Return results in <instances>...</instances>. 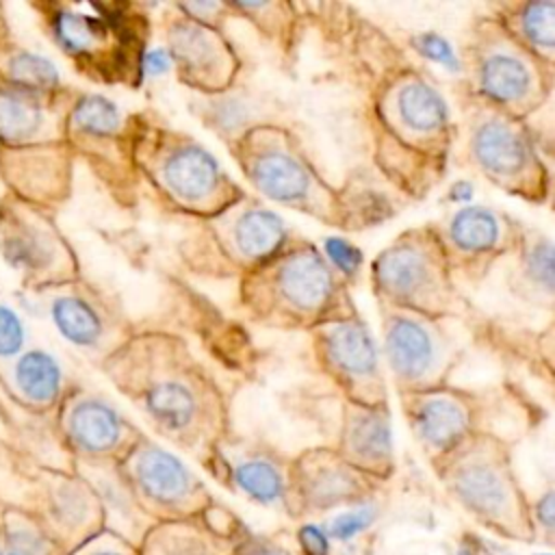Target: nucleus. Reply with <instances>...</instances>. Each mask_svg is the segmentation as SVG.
<instances>
[{
  "instance_id": "4be33fe9",
  "label": "nucleus",
  "mask_w": 555,
  "mask_h": 555,
  "mask_svg": "<svg viewBox=\"0 0 555 555\" xmlns=\"http://www.w3.org/2000/svg\"><path fill=\"white\" fill-rule=\"evenodd\" d=\"M15 379L22 392L37 403H50L61 390V369L46 351L26 353L15 369Z\"/></svg>"
},
{
  "instance_id": "a211bd4d",
  "label": "nucleus",
  "mask_w": 555,
  "mask_h": 555,
  "mask_svg": "<svg viewBox=\"0 0 555 555\" xmlns=\"http://www.w3.org/2000/svg\"><path fill=\"white\" fill-rule=\"evenodd\" d=\"M516 269L512 280L518 284L516 293L535 304L553 299V243L540 232H522L516 247Z\"/></svg>"
},
{
  "instance_id": "f3484780",
  "label": "nucleus",
  "mask_w": 555,
  "mask_h": 555,
  "mask_svg": "<svg viewBox=\"0 0 555 555\" xmlns=\"http://www.w3.org/2000/svg\"><path fill=\"white\" fill-rule=\"evenodd\" d=\"M67 427L72 440L82 451L104 453L121 442L128 425L121 414L104 399L85 397L74 403Z\"/></svg>"
},
{
  "instance_id": "f257e3e1",
  "label": "nucleus",
  "mask_w": 555,
  "mask_h": 555,
  "mask_svg": "<svg viewBox=\"0 0 555 555\" xmlns=\"http://www.w3.org/2000/svg\"><path fill=\"white\" fill-rule=\"evenodd\" d=\"M119 388L169 438L212 425L225 408L223 392L204 366L167 334L137 336L126 345Z\"/></svg>"
},
{
  "instance_id": "e433bc0d",
  "label": "nucleus",
  "mask_w": 555,
  "mask_h": 555,
  "mask_svg": "<svg viewBox=\"0 0 555 555\" xmlns=\"http://www.w3.org/2000/svg\"><path fill=\"white\" fill-rule=\"evenodd\" d=\"M258 555H282V553H278V551H262V553H258Z\"/></svg>"
},
{
  "instance_id": "a19ab883",
  "label": "nucleus",
  "mask_w": 555,
  "mask_h": 555,
  "mask_svg": "<svg viewBox=\"0 0 555 555\" xmlns=\"http://www.w3.org/2000/svg\"><path fill=\"white\" fill-rule=\"evenodd\" d=\"M0 555H2V553H0Z\"/></svg>"
},
{
  "instance_id": "7c9ffc66",
  "label": "nucleus",
  "mask_w": 555,
  "mask_h": 555,
  "mask_svg": "<svg viewBox=\"0 0 555 555\" xmlns=\"http://www.w3.org/2000/svg\"><path fill=\"white\" fill-rule=\"evenodd\" d=\"M24 327L11 308L0 306V356H11L22 347Z\"/></svg>"
},
{
  "instance_id": "393cba45",
  "label": "nucleus",
  "mask_w": 555,
  "mask_h": 555,
  "mask_svg": "<svg viewBox=\"0 0 555 555\" xmlns=\"http://www.w3.org/2000/svg\"><path fill=\"white\" fill-rule=\"evenodd\" d=\"M234 479L251 499L260 503H271L282 494V475L280 470L262 457H251L234 468Z\"/></svg>"
},
{
  "instance_id": "1a4fd4ad",
  "label": "nucleus",
  "mask_w": 555,
  "mask_h": 555,
  "mask_svg": "<svg viewBox=\"0 0 555 555\" xmlns=\"http://www.w3.org/2000/svg\"><path fill=\"white\" fill-rule=\"evenodd\" d=\"M206 225V245H193L189 254L191 267L206 273L245 275L288 243L282 217L247 195L208 217Z\"/></svg>"
},
{
  "instance_id": "bb28decb",
  "label": "nucleus",
  "mask_w": 555,
  "mask_h": 555,
  "mask_svg": "<svg viewBox=\"0 0 555 555\" xmlns=\"http://www.w3.org/2000/svg\"><path fill=\"white\" fill-rule=\"evenodd\" d=\"M323 258L336 273L343 275V280L356 278L364 262L362 251L353 243L338 236H330L323 241Z\"/></svg>"
},
{
  "instance_id": "b1692460",
  "label": "nucleus",
  "mask_w": 555,
  "mask_h": 555,
  "mask_svg": "<svg viewBox=\"0 0 555 555\" xmlns=\"http://www.w3.org/2000/svg\"><path fill=\"white\" fill-rule=\"evenodd\" d=\"M43 121L41 108L11 89H0V137L22 141L39 130Z\"/></svg>"
},
{
  "instance_id": "4c0bfd02",
  "label": "nucleus",
  "mask_w": 555,
  "mask_h": 555,
  "mask_svg": "<svg viewBox=\"0 0 555 555\" xmlns=\"http://www.w3.org/2000/svg\"><path fill=\"white\" fill-rule=\"evenodd\" d=\"M98 555H117V553H98Z\"/></svg>"
},
{
  "instance_id": "9b49d317",
  "label": "nucleus",
  "mask_w": 555,
  "mask_h": 555,
  "mask_svg": "<svg viewBox=\"0 0 555 555\" xmlns=\"http://www.w3.org/2000/svg\"><path fill=\"white\" fill-rule=\"evenodd\" d=\"M314 356L325 377L345 399L360 403L386 401L379 349L358 314L314 327Z\"/></svg>"
},
{
  "instance_id": "a878e982",
  "label": "nucleus",
  "mask_w": 555,
  "mask_h": 555,
  "mask_svg": "<svg viewBox=\"0 0 555 555\" xmlns=\"http://www.w3.org/2000/svg\"><path fill=\"white\" fill-rule=\"evenodd\" d=\"M9 76L24 89H52L59 85L56 67L33 52H17L9 61Z\"/></svg>"
},
{
  "instance_id": "5701e85b",
  "label": "nucleus",
  "mask_w": 555,
  "mask_h": 555,
  "mask_svg": "<svg viewBox=\"0 0 555 555\" xmlns=\"http://www.w3.org/2000/svg\"><path fill=\"white\" fill-rule=\"evenodd\" d=\"M72 126L91 139H111L121 130V111L102 95H85L72 111Z\"/></svg>"
},
{
  "instance_id": "4468645a",
  "label": "nucleus",
  "mask_w": 555,
  "mask_h": 555,
  "mask_svg": "<svg viewBox=\"0 0 555 555\" xmlns=\"http://www.w3.org/2000/svg\"><path fill=\"white\" fill-rule=\"evenodd\" d=\"M165 50L180 80L208 93L228 89L238 72V59L225 37L186 15L169 22Z\"/></svg>"
},
{
  "instance_id": "7ed1b4c3",
  "label": "nucleus",
  "mask_w": 555,
  "mask_h": 555,
  "mask_svg": "<svg viewBox=\"0 0 555 555\" xmlns=\"http://www.w3.org/2000/svg\"><path fill=\"white\" fill-rule=\"evenodd\" d=\"M371 284L384 308L449 319L464 306L438 230L431 225L408 230L382 249L371 262Z\"/></svg>"
},
{
  "instance_id": "c85d7f7f",
  "label": "nucleus",
  "mask_w": 555,
  "mask_h": 555,
  "mask_svg": "<svg viewBox=\"0 0 555 555\" xmlns=\"http://www.w3.org/2000/svg\"><path fill=\"white\" fill-rule=\"evenodd\" d=\"M351 488H353V479L349 473L340 470L338 466H323L319 470L314 492L323 501H336V499L345 496Z\"/></svg>"
},
{
  "instance_id": "ea45409f",
  "label": "nucleus",
  "mask_w": 555,
  "mask_h": 555,
  "mask_svg": "<svg viewBox=\"0 0 555 555\" xmlns=\"http://www.w3.org/2000/svg\"><path fill=\"white\" fill-rule=\"evenodd\" d=\"M546 555H551V553H546Z\"/></svg>"
},
{
  "instance_id": "ddd939ff",
  "label": "nucleus",
  "mask_w": 555,
  "mask_h": 555,
  "mask_svg": "<svg viewBox=\"0 0 555 555\" xmlns=\"http://www.w3.org/2000/svg\"><path fill=\"white\" fill-rule=\"evenodd\" d=\"M436 230L453 275L466 271V280L477 271L488 273L496 258L516 251L525 232L509 215L488 206H462Z\"/></svg>"
},
{
  "instance_id": "c9c22d12",
  "label": "nucleus",
  "mask_w": 555,
  "mask_h": 555,
  "mask_svg": "<svg viewBox=\"0 0 555 555\" xmlns=\"http://www.w3.org/2000/svg\"><path fill=\"white\" fill-rule=\"evenodd\" d=\"M470 195H473L470 182L460 180V182L453 184V189H451V193H449V199H451V202H468Z\"/></svg>"
},
{
  "instance_id": "39448f33",
  "label": "nucleus",
  "mask_w": 555,
  "mask_h": 555,
  "mask_svg": "<svg viewBox=\"0 0 555 555\" xmlns=\"http://www.w3.org/2000/svg\"><path fill=\"white\" fill-rule=\"evenodd\" d=\"M152 132L154 139L147 137L137 150V165L178 210L208 219L245 195L193 137L156 128Z\"/></svg>"
},
{
  "instance_id": "c756f323",
  "label": "nucleus",
  "mask_w": 555,
  "mask_h": 555,
  "mask_svg": "<svg viewBox=\"0 0 555 555\" xmlns=\"http://www.w3.org/2000/svg\"><path fill=\"white\" fill-rule=\"evenodd\" d=\"M373 516H375L373 507H360L353 512H345L332 520L330 533L338 540H349L356 533H360L362 529H366L373 522Z\"/></svg>"
},
{
  "instance_id": "6ab92c4d",
  "label": "nucleus",
  "mask_w": 555,
  "mask_h": 555,
  "mask_svg": "<svg viewBox=\"0 0 555 555\" xmlns=\"http://www.w3.org/2000/svg\"><path fill=\"white\" fill-rule=\"evenodd\" d=\"M134 475L145 494L163 503L180 501L191 490V473L169 451L147 444L139 451Z\"/></svg>"
},
{
  "instance_id": "f704fd0d",
  "label": "nucleus",
  "mask_w": 555,
  "mask_h": 555,
  "mask_svg": "<svg viewBox=\"0 0 555 555\" xmlns=\"http://www.w3.org/2000/svg\"><path fill=\"white\" fill-rule=\"evenodd\" d=\"M553 492H546L540 501H538V518L544 522V527H553Z\"/></svg>"
},
{
  "instance_id": "cd10ccee",
  "label": "nucleus",
  "mask_w": 555,
  "mask_h": 555,
  "mask_svg": "<svg viewBox=\"0 0 555 555\" xmlns=\"http://www.w3.org/2000/svg\"><path fill=\"white\" fill-rule=\"evenodd\" d=\"M414 48L421 56L434 61V63H440V65H447L451 72H460L462 69V63L460 59L455 56L453 48L449 46V41L438 35V33H421L414 37Z\"/></svg>"
},
{
  "instance_id": "6e6552de",
  "label": "nucleus",
  "mask_w": 555,
  "mask_h": 555,
  "mask_svg": "<svg viewBox=\"0 0 555 555\" xmlns=\"http://www.w3.org/2000/svg\"><path fill=\"white\" fill-rule=\"evenodd\" d=\"M382 334V356L401 395L449 384V375L462 358V347L444 319L384 308Z\"/></svg>"
},
{
  "instance_id": "aec40b11",
  "label": "nucleus",
  "mask_w": 555,
  "mask_h": 555,
  "mask_svg": "<svg viewBox=\"0 0 555 555\" xmlns=\"http://www.w3.org/2000/svg\"><path fill=\"white\" fill-rule=\"evenodd\" d=\"M453 488L457 496L481 514H499L509 501V488L505 475L490 462L473 460L453 477Z\"/></svg>"
},
{
  "instance_id": "f8f14e48",
  "label": "nucleus",
  "mask_w": 555,
  "mask_h": 555,
  "mask_svg": "<svg viewBox=\"0 0 555 555\" xmlns=\"http://www.w3.org/2000/svg\"><path fill=\"white\" fill-rule=\"evenodd\" d=\"M505 390H464L440 386L423 392H403L401 405L414 436L429 451H447L462 442L479 414L501 401Z\"/></svg>"
},
{
  "instance_id": "0eeeda50",
  "label": "nucleus",
  "mask_w": 555,
  "mask_h": 555,
  "mask_svg": "<svg viewBox=\"0 0 555 555\" xmlns=\"http://www.w3.org/2000/svg\"><path fill=\"white\" fill-rule=\"evenodd\" d=\"M466 124L468 160L481 176L531 202H540L548 193V173L522 119L479 100Z\"/></svg>"
},
{
  "instance_id": "9d476101",
  "label": "nucleus",
  "mask_w": 555,
  "mask_h": 555,
  "mask_svg": "<svg viewBox=\"0 0 555 555\" xmlns=\"http://www.w3.org/2000/svg\"><path fill=\"white\" fill-rule=\"evenodd\" d=\"M377 119L392 145L444 163L455 139L444 98L418 72H399L379 91Z\"/></svg>"
},
{
  "instance_id": "2eb2a0df",
  "label": "nucleus",
  "mask_w": 555,
  "mask_h": 555,
  "mask_svg": "<svg viewBox=\"0 0 555 555\" xmlns=\"http://www.w3.org/2000/svg\"><path fill=\"white\" fill-rule=\"evenodd\" d=\"M343 440L349 453L371 464H384L392 455V429L388 403H360L340 397Z\"/></svg>"
},
{
  "instance_id": "f03ea898",
  "label": "nucleus",
  "mask_w": 555,
  "mask_h": 555,
  "mask_svg": "<svg viewBox=\"0 0 555 555\" xmlns=\"http://www.w3.org/2000/svg\"><path fill=\"white\" fill-rule=\"evenodd\" d=\"M345 280L310 243H286L241 278V304L273 327H319L356 314Z\"/></svg>"
},
{
  "instance_id": "412c9836",
  "label": "nucleus",
  "mask_w": 555,
  "mask_h": 555,
  "mask_svg": "<svg viewBox=\"0 0 555 555\" xmlns=\"http://www.w3.org/2000/svg\"><path fill=\"white\" fill-rule=\"evenodd\" d=\"M52 319L59 332L78 347H95L104 336V319L82 297H59L52 304Z\"/></svg>"
},
{
  "instance_id": "423d86ee",
  "label": "nucleus",
  "mask_w": 555,
  "mask_h": 555,
  "mask_svg": "<svg viewBox=\"0 0 555 555\" xmlns=\"http://www.w3.org/2000/svg\"><path fill=\"white\" fill-rule=\"evenodd\" d=\"M473 93L512 117L525 119L540 108L553 85V67L518 46L496 17L475 26L466 48Z\"/></svg>"
},
{
  "instance_id": "72a5a7b5",
  "label": "nucleus",
  "mask_w": 555,
  "mask_h": 555,
  "mask_svg": "<svg viewBox=\"0 0 555 555\" xmlns=\"http://www.w3.org/2000/svg\"><path fill=\"white\" fill-rule=\"evenodd\" d=\"M169 69H171V59H169V54H167L165 48L147 50V52L143 54V72L160 76V74H165V72H169Z\"/></svg>"
},
{
  "instance_id": "2f4dec72",
  "label": "nucleus",
  "mask_w": 555,
  "mask_h": 555,
  "mask_svg": "<svg viewBox=\"0 0 555 555\" xmlns=\"http://www.w3.org/2000/svg\"><path fill=\"white\" fill-rule=\"evenodd\" d=\"M9 542H11V553H17V555H39L43 548L39 538L33 533V529H24V527L9 529Z\"/></svg>"
},
{
  "instance_id": "dca6fc26",
  "label": "nucleus",
  "mask_w": 555,
  "mask_h": 555,
  "mask_svg": "<svg viewBox=\"0 0 555 555\" xmlns=\"http://www.w3.org/2000/svg\"><path fill=\"white\" fill-rule=\"evenodd\" d=\"M496 22L505 33L533 54L544 65L553 67L555 59V2L553 0H533L505 4Z\"/></svg>"
},
{
  "instance_id": "20e7f679",
  "label": "nucleus",
  "mask_w": 555,
  "mask_h": 555,
  "mask_svg": "<svg viewBox=\"0 0 555 555\" xmlns=\"http://www.w3.org/2000/svg\"><path fill=\"white\" fill-rule=\"evenodd\" d=\"M247 182L267 199L338 223L336 195L297 150L295 139L275 126H256L230 147Z\"/></svg>"
},
{
  "instance_id": "58836bf2",
  "label": "nucleus",
  "mask_w": 555,
  "mask_h": 555,
  "mask_svg": "<svg viewBox=\"0 0 555 555\" xmlns=\"http://www.w3.org/2000/svg\"><path fill=\"white\" fill-rule=\"evenodd\" d=\"M9 555H17V553H9Z\"/></svg>"
},
{
  "instance_id": "473e14b6",
  "label": "nucleus",
  "mask_w": 555,
  "mask_h": 555,
  "mask_svg": "<svg viewBox=\"0 0 555 555\" xmlns=\"http://www.w3.org/2000/svg\"><path fill=\"white\" fill-rule=\"evenodd\" d=\"M299 540L308 555H327V535L317 525H306L299 531Z\"/></svg>"
}]
</instances>
